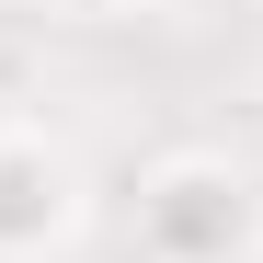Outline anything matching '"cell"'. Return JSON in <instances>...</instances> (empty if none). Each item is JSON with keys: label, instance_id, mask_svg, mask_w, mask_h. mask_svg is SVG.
<instances>
[{"label": "cell", "instance_id": "cell-1", "mask_svg": "<svg viewBox=\"0 0 263 263\" xmlns=\"http://www.w3.org/2000/svg\"><path fill=\"white\" fill-rule=\"evenodd\" d=\"M138 252L149 263H252L263 252V195H252V172L229 160H160L149 183H138Z\"/></svg>", "mask_w": 263, "mask_h": 263}, {"label": "cell", "instance_id": "cell-2", "mask_svg": "<svg viewBox=\"0 0 263 263\" xmlns=\"http://www.w3.org/2000/svg\"><path fill=\"white\" fill-rule=\"evenodd\" d=\"M80 160L46 126H0V263H46L80 240Z\"/></svg>", "mask_w": 263, "mask_h": 263}, {"label": "cell", "instance_id": "cell-3", "mask_svg": "<svg viewBox=\"0 0 263 263\" xmlns=\"http://www.w3.org/2000/svg\"><path fill=\"white\" fill-rule=\"evenodd\" d=\"M126 12H195V0H126Z\"/></svg>", "mask_w": 263, "mask_h": 263}]
</instances>
